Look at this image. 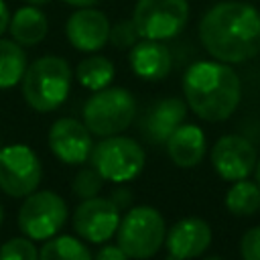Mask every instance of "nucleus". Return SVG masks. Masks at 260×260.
Masks as SVG:
<instances>
[{
	"instance_id": "36",
	"label": "nucleus",
	"mask_w": 260,
	"mask_h": 260,
	"mask_svg": "<svg viewBox=\"0 0 260 260\" xmlns=\"http://www.w3.org/2000/svg\"><path fill=\"white\" fill-rule=\"evenodd\" d=\"M0 148H2V140H0Z\"/></svg>"
},
{
	"instance_id": "24",
	"label": "nucleus",
	"mask_w": 260,
	"mask_h": 260,
	"mask_svg": "<svg viewBox=\"0 0 260 260\" xmlns=\"http://www.w3.org/2000/svg\"><path fill=\"white\" fill-rule=\"evenodd\" d=\"M0 260H39L30 238H10L0 246Z\"/></svg>"
},
{
	"instance_id": "5",
	"label": "nucleus",
	"mask_w": 260,
	"mask_h": 260,
	"mask_svg": "<svg viewBox=\"0 0 260 260\" xmlns=\"http://www.w3.org/2000/svg\"><path fill=\"white\" fill-rule=\"evenodd\" d=\"M167 225L165 217L158 209L150 205L132 207L122 219L116 230L118 246L128 254V258L144 260L154 256L160 246L165 244Z\"/></svg>"
},
{
	"instance_id": "7",
	"label": "nucleus",
	"mask_w": 260,
	"mask_h": 260,
	"mask_svg": "<svg viewBox=\"0 0 260 260\" xmlns=\"http://www.w3.org/2000/svg\"><path fill=\"white\" fill-rule=\"evenodd\" d=\"M67 219V203L55 191H32L18 209V228L30 240L53 238Z\"/></svg>"
},
{
	"instance_id": "3",
	"label": "nucleus",
	"mask_w": 260,
	"mask_h": 260,
	"mask_svg": "<svg viewBox=\"0 0 260 260\" xmlns=\"http://www.w3.org/2000/svg\"><path fill=\"white\" fill-rule=\"evenodd\" d=\"M71 89V69L69 63L57 55L39 57L22 75V95L24 102L37 112L57 110L69 95Z\"/></svg>"
},
{
	"instance_id": "28",
	"label": "nucleus",
	"mask_w": 260,
	"mask_h": 260,
	"mask_svg": "<svg viewBox=\"0 0 260 260\" xmlns=\"http://www.w3.org/2000/svg\"><path fill=\"white\" fill-rule=\"evenodd\" d=\"M108 199L118 207V211H124V209H128V207L132 205V191L120 187V189H116Z\"/></svg>"
},
{
	"instance_id": "13",
	"label": "nucleus",
	"mask_w": 260,
	"mask_h": 260,
	"mask_svg": "<svg viewBox=\"0 0 260 260\" xmlns=\"http://www.w3.org/2000/svg\"><path fill=\"white\" fill-rule=\"evenodd\" d=\"M65 35L77 51L93 53L108 43L110 20L102 10L85 6V8L75 10L69 16L65 24Z\"/></svg>"
},
{
	"instance_id": "32",
	"label": "nucleus",
	"mask_w": 260,
	"mask_h": 260,
	"mask_svg": "<svg viewBox=\"0 0 260 260\" xmlns=\"http://www.w3.org/2000/svg\"><path fill=\"white\" fill-rule=\"evenodd\" d=\"M254 173H256V183L260 185V158H258V162H256V169H254Z\"/></svg>"
},
{
	"instance_id": "10",
	"label": "nucleus",
	"mask_w": 260,
	"mask_h": 260,
	"mask_svg": "<svg viewBox=\"0 0 260 260\" xmlns=\"http://www.w3.org/2000/svg\"><path fill=\"white\" fill-rule=\"evenodd\" d=\"M120 211L108 197H89L81 199V203L73 211V230L81 240L91 244L108 242L118 225H120Z\"/></svg>"
},
{
	"instance_id": "4",
	"label": "nucleus",
	"mask_w": 260,
	"mask_h": 260,
	"mask_svg": "<svg viewBox=\"0 0 260 260\" xmlns=\"http://www.w3.org/2000/svg\"><path fill=\"white\" fill-rule=\"evenodd\" d=\"M136 114L134 95L124 87H104L93 91L83 106V124L95 136H114L124 132Z\"/></svg>"
},
{
	"instance_id": "20",
	"label": "nucleus",
	"mask_w": 260,
	"mask_h": 260,
	"mask_svg": "<svg viewBox=\"0 0 260 260\" xmlns=\"http://www.w3.org/2000/svg\"><path fill=\"white\" fill-rule=\"evenodd\" d=\"M114 63L108 59V57H102V55H89L85 57L83 61H79L77 69H75V75H77V81L91 89V91H98V89H104L112 83L114 79Z\"/></svg>"
},
{
	"instance_id": "17",
	"label": "nucleus",
	"mask_w": 260,
	"mask_h": 260,
	"mask_svg": "<svg viewBox=\"0 0 260 260\" xmlns=\"http://www.w3.org/2000/svg\"><path fill=\"white\" fill-rule=\"evenodd\" d=\"M165 144H167L169 158L181 169L197 167L203 160L205 146H207L203 130L195 124H181L167 138Z\"/></svg>"
},
{
	"instance_id": "19",
	"label": "nucleus",
	"mask_w": 260,
	"mask_h": 260,
	"mask_svg": "<svg viewBox=\"0 0 260 260\" xmlns=\"http://www.w3.org/2000/svg\"><path fill=\"white\" fill-rule=\"evenodd\" d=\"M26 71V53L16 41L0 39V89L14 87Z\"/></svg>"
},
{
	"instance_id": "2",
	"label": "nucleus",
	"mask_w": 260,
	"mask_h": 260,
	"mask_svg": "<svg viewBox=\"0 0 260 260\" xmlns=\"http://www.w3.org/2000/svg\"><path fill=\"white\" fill-rule=\"evenodd\" d=\"M187 106L205 122L228 120L242 95L238 73L221 61H197L183 75Z\"/></svg>"
},
{
	"instance_id": "35",
	"label": "nucleus",
	"mask_w": 260,
	"mask_h": 260,
	"mask_svg": "<svg viewBox=\"0 0 260 260\" xmlns=\"http://www.w3.org/2000/svg\"><path fill=\"white\" fill-rule=\"evenodd\" d=\"M2 219H4V211H2V205H0V223H2Z\"/></svg>"
},
{
	"instance_id": "33",
	"label": "nucleus",
	"mask_w": 260,
	"mask_h": 260,
	"mask_svg": "<svg viewBox=\"0 0 260 260\" xmlns=\"http://www.w3.org/2000/svg\"><path fill=\"white\" fill-rule=\"evenodd\" d=\"M165 260H181V258H177V256H173V254H169Z\"/></svg>"
},
{
	"instance_id": "6",
	"label": "nucleus",
	"mask_w": 260,
	"mask_h": 260,
	"mask_svg": "<svg viewBox=\"0 0 260 260\" xmlns=\"http://www.w3.org/2000/svg\"><path fill=\"white\" fill-rule=\"evenodd\" d=\"M91 165L104 177V181L126 183L136 179L146 162L144 148L128 136H106L91 148Z\"/></svg>"
},
{
	"instance_id": "8",
	"label": "nucleus",
	"mask_w": 260,
	"mask_h": 260,
	"mask_svg": "<svg viewBox=\"0 0 260 260\" xmlns=\"http://www.w3.org/2000/svg\"><path fill=\"white\" fill-rule=\"evenodd\" d=\"M189 18L187 0H138L134 6V24L140 39L167 41L177 37Z\"/></svg>"
},
{
	"instance_id": "30",
	"label": "nucleus",
	"mask_w": 260,
	"mask_h": 260,
	"mask_svg": "<svg viewBox=\"0 0 260 260\" xmlns=\"http://www.w3.org/2000/svg\"><path fill=\"white\" fill-rule=\"evenodd\" d=\"M63 2L65 4H71V6H77V8H85V6H95L102 0H63Z\"/></svg>"
},
{
	"instance_id": "25",
	"label": "nucleus",
	"mask_w": 260,
	"mask_h": 260,
	"mask_svg": "<svg viewBox=\"0 0 260 260\" xmlns=\"http://www.w3.org/2000/svg\"><path fill=\"white\" fill-rule=\"evenodd\" d=\"M108 41L118 49H132L140 41V35H138L134 20H118L114 26H110Z\"/></svg>"
},
{
	"instance_id": "1",
	"label": "nucleus",
	"mask_w": 260,
	"mask_h": 260,
	"mask_svg": "<svg viewBox=\"0 0 260 260\" xmlns=\"http://www.w3.org/2000/svg\"><path fill=\"white\" fill-rule=\"evenodd\" d=\"M205 51L221 63H244L260 53V12L246 2H219L199 22Z\"/></svg>"
},
{
	"instance_id": "29",
	"label": "nucleus",
	"mask_w": 260,
	"mask_h": 260,
	"mask_svg": "<svg viewBox=\"0 0 260 260\" xmlns=\"http://www.w3.org/2000/svg\"><path fill=\"white\" fill-rule=\"evenodd\" d=\"M8 22H10V14H8L6 2H4V0H0V35L8 28Z\"/></svg>"
},
{
	"instance_id": "22",
	"label": "nucleus",
	"mask_w": 260,
	"mask_h": 260,
	"mask_svg": "<svg viewBox=\"0 0 260 260\" xmlns=\"http://www.w3.org/2000/svg\"><path fill=\"white\" fill-rule=\"evenodd\" d=\"M39 260H93V256L81 240L73 236H59L45 240Z\"/></svg>"
},
{
	"instance_id": "12",
	"label": "nucleus",
	"mask_w": 260,
	"mask_h": 260,
	"mask_svg": "<svg viewBox=\"0 0 260 260\" xmlns=\"http://www.w3.org/2000/svg\"><path fill=\"white\" fill-rule=\"evenodd\" d=\"M49 146L65 165H83L93 148L91 132L75 118H59L49 130Z\"/></svg>"
},
{
	"instance_id": "27",
	"label": "nucleus",
	"mask_w": 260,
	"mask_h": 260,
	"mask_svg": "<svg viewBox=\"0 0 260 260\" xmlns=\"http://www.w3.org/2000/svg\"><path fill=\"white\" fill-rule=\"evenodd\" d=\"M93 260H128V254L116 244H106L98 250V254L93 256Z\"/></svg>"
},
{
	"instance_id": "18",
	"label": "nucleus",
	"mask_w": 260,
	"mask_h": 260,
	"mask_svg": "<svg viewBox=\"0 0 260 260\" xmlns=\"http://www.w3.org/2000/svg\"><path fill=\"white\" fill-rule=\"evenodd\" d=\"M8 30L12 35V41H16L22 47H32L39 45L49 30V20L45 16L43 10H39L37 6L28 4L18 8L8 22Z\"/></svg>"
},
{
	"instance_id": "9",
	"label": "nucleus",
	"mask_w": 260,
	"mask_h": 260,
	"mask_svg": "<svg viewBox=\"0 0 260 260\" xmlns=\"http://www.w3.org/2000/svg\"><path fill=\"white\" fill-rule=\"evenodd\" d=\"M43 167L35 150L26 144H8L0 148V189L8 197H26L37 191Z\"/></svg>"
},
{
	"instance_id": "16",
	"label": "nucleus",
	"mask_w": 260,
	"mask_h": 260,
	"mask_svg": "<svg viewBox=\"0 0 260 260\" xmlns=\"http://www.w3.org/2000/svg\"><path fill=\"white\" fill-rule=\"evenodd\" d=\"M171 51L160 41L142 39L130 49V67L138 77L146 81L165 79L171 71Z\"/></svg>"
},
{
	"instance_id": "23",
	"label": "nucleus",
	"mask_w": 260,
	"mask_h": 260,
	"mask_svg": "<svg viewBox=\"0 0 260 260\" xmlns=\"http://www.w3.org/2000/svg\"><path fill=\"white\" fill-rule=\"evenodd\" d=\"M104 187V177L93 169V167H83L77 171L75 179H73V193L79 197V199H89V197H95Z\"/></svg>"
},
{
	"instance_id": "15",
	"label": "nucleus",
	"mask_w": 260,
	"mask_h": 260,
	"mask_svg": "<svg viewBox=\"0 0 260 260\" xmlns=\"http://www.w3.org/2000/svg\"><path fill=\"white\" fill-rule=\"evenodd\" d=\"M187 116V102L179 98H165L156 102L142 120V134L150 144H165L167 138L183 124Z\"/></svg>"
},
{
	"instance_id": "26",
	"label": "nucleus",
	"mask_w": 260,
	"mask_h": 260,
	"mask_svg": "<svg viewBox=\"0 0 260 260\" xmlns=\"http://www.w3.org/2000/svg\"><path fill=\"white\" fill-rule=\"evenodd\" d=\"M242 260H260V225L248 230L240 240Z\"/></svg>"
},
{
	"instance_id": "34",
	"label": "nucleus",
	"mask_w": 260,
	"mask_h": 260,
	"mask_svg": "<svg viewBox=\"0 0 260 260\" xmlns=\"http://www.w3.org/2000/svg\"><path fill=\"white\" fill-rule=\"evenodd\" d=\"M203 260H223V258H219V256H209V258H203Z\"/></svg>"
},
{
	"instance_id": "14",
	"label": "nucleus",
	"mask_w": 260,
	"mask_h": 260,
	"mask_svg": "<svg viewBox=\"0 0 260 260\" xmlns=\"http://www.w3.org/2000/svg\"><path fill=\"white\" fill-rule=\"evenodd\" d=\"M211 244V228L201 217L179 219L165 236V246L169 254L189 260L201 256Z\"/></svg>"
},
{
	"instance_id": "21",
	"label": "nucleus",
	"mask_w": 260,
	"mask_h": 260,
	"mask_svg": "<svg viewBox=\"0 0 260 260\" xmlns=\"http://www.w3.org/2000/svg\"><path fill=\"white\" fill-rule=\"evenodd\" d=\"M225 207L234 215H254L260 209V185L248 179L234 181V185L225 193Z\"/></svg>"
},
{
	"instance_id": "11",
	"label": "nucleus",
	"mask_w": 260,
	"mask_h": 260,
	"mask_svg": "<svg viewBox=\"0 0 260 260\" xmlns=\"http://www.w3.org/2000/svg\"><path fill=\"white\" fill-rule=\"evenodd\" d=\"M258 156L254 144L240 134H225L211 148V165L225 181L248 179L256 169Z\"/></svg>"
},
{
	"instance_id": "31",
	"label": "nucleus",
	"mask_w": 260,
	"mask_h": 260,
	"mask_svg": "<svg viewBox=\"0 0 260 260\" xmlns=\"http://www.w3.org/2000/svg\"><path fill=\"white\" fill-rule=\"evenodd\" d=\"M24 2H28V4H32V6H43V4H47L49 0H24Z\"/></svg>"
}]
</instances>
